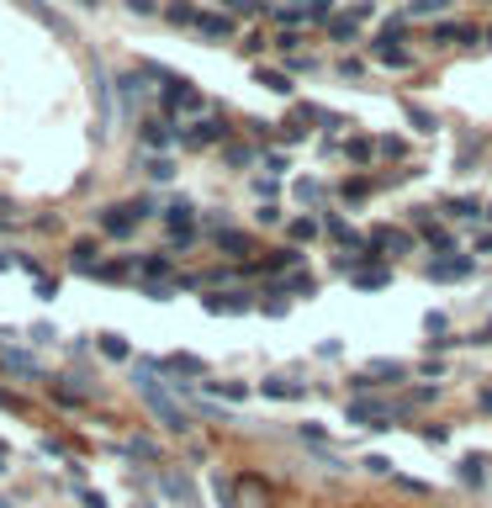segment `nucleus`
<instances>
[{"instance_id": "obj_1", "label": "nucleus", "mask_w": 492, "mask_h": 508, "mask_svg": "<svg viewBox=\"0 0 492 508\" xmlns=\"http://www.w3.org/2000/svg\"><path fill=\"white\" fill-rule=\"evenodd\" d=\"M132 387L143 392L148 413H154L164 429H175V435H185V429H191V413H185L181 402H175V397H169V392L154 381V360H138V365H132Z\"/></svg>"}, {"instance_id": "obj_2", "label": "nucleus", "mask_w": 492, "mask_h": 508, "mask_svg": "<svg viewBox=\"0 0 492 508\" xmlns=\"http://www.w3.org/2000/svg\"><path fill=\"white\" fill-rule=\"evenodd\" d=\"M164 111H202V90L191 80H164Z\"/></svg>"}, {"instance_id": "obj_3", "label": "nucleus", "mask_w": 492, "mask_h": 508, "mask_svg": "<svg viewBox=\"0 0 492 508\" xmlns=\"http://www.w3.org/2000/svg\"><path fill=\"white\" fill-rule=\"evenodd\" d=\"M0 365L11 376H27V381H43V365H37V355H27V350H0Z\"/></svg>"}, {"instance_id": "obj_4", "label": "nucleus", "mask_w": 492, "mask_h": 508, "mask_svg": "<svg viewBox=\"0 0 492 508\" xmlns=\"http://www.w3.org/2000/svg\"><path fill=\"white\" fill-rule=\"evenodd\" d=\"M217 138H228V122H217V117H202L191 127V133H185V143L191 148H202V143H217Z\"/></svg>"}, {"instance_id": "obj_5", "label": "nucleus", "mask_w": 492, "mask_h": 508, "mask_svg": "<svg viewBox=\"0 0 492 508\" xmlns=\"http://www.w3.org/2000/svg\"><path fill=\"white\" fill-rule=\"evenodd\" d=\"M132 223H138V212H132V206H106V212H101V228L117 233V239H127Z\"/></svg>"}, {"instance_id": "obj_6", "label": "nucleus", "mask_w": 492, "mask_h": 508, "mask_svg": "<svg viewBox=\"0 0 492 508\" xmlns=\"http://www.w3.org/2000/svg\"><path fill=\"white\" fill-rule=\"evenodd\" d=\"M461 276H471L466 254H456V260H429V281H461Z\"/></svg>"}, {"instance_id": "obj_7", "label": "nucleus", "mask_w": 492, "mask_h": 508, "mask_svg": "<svg viewBox=\"0 0 492 508\" xmlns=\"http://www.w3.org/2000/svg\"><path fill=\"white\" fill-rule=\"evenodd\" d=\"M202 302H206V313H244L249 297L244 291H217V297H202Z\"/></svg>"}, {"instance_id": "obj_8", "label": "nucleus", "mask_w": 492, "mask_h": 508, "mask_svg": "<svg viewBox=\"0 0 492 508\" xmlns=\"http://www.w3.org/2000/svg\"><path fill=\"white\" fill-rule=\"evenodd\" d=\"M143 143H148V148H169V143H175V127H169L164 117L143 122Z\"/></svg>"}, {"instance_id": "obj_9", "label": "nucleus", "mask_w": 492, "mask_h": 508, "mask_svg": "<svg viewBox=\"0 0 492 508\" xmlns=\"http://www.w3.org/2000/svg\"><path fill=\"white\" fill-rule=\"evenodd\" d=\"M16 6H27V11H32V16H37V22H43V27H53V32H64V16H59V11H53L48 0H16Z\"/></svg>"}, {"instance_id": "obj_10", "label": "nucleus", "mask_w": 492, "mask_h": 508, "mask_svg": "<svg viewBox=\"0 0 492 508\" xmlns=\"http://www.w3.org/2000/svg\"><path fill=\"white\" fill-rule=\"evenodd\" d=\"M260 392H265V397H286V402L291 397H307V387H297V381H286V376H270Z\"/></svg>"}, {"instance_id": "obj_11", "label": "nucleus", "mask_w": 492, "mask_h": 508, "mask_svg": "<svg viewBox=\"0 0 492 508\" xmlns=\"http://www.w3.org/2000/svg\"><path fill=\"white\" fill-rule=\"evenodd\" d=\"M164 371H175V376H206V365L196 360V355H169Z\"/></svg>"}, {"instance_id": "obj_12", "label": "nucleus", "mask_w": 492, "mask_h": 508, "mask_svg": "<svg viewBox=\"0 0 492 508\" xmlns=\"http://www.w3.org/2000/svg\"><path fill=\"white\" fill-rule=\"evenodd\" d=\"M69 265H74V270H96V244L80 239V244L69 249Z\"/></svg>"}, {"instance_id": "obj_13", "label": "nucleus", "mask_w": 492, "mask_h": 508, "mask_svg": "<svg viewBox=\"0 0 492 508\" xmlns=\"http://www.w3.org/2000/svg\"><path fill=\"white\" fill-rule=\"evenodd\" d=\"M196 32H202V37H228L233 22H228V16H212V11H206L202 22H196Z\"/></svg>"}, {"instance_id": "obj_14", "label": "nucleus", "mask_w": 492, "mask_h": 508, "mask_svg": "<svg viewBox=\"0 0 492 508\" xmlns=\"http://www.w3.org/2000/svg\"><path fill=\"white\" fill-rule=\"evenodd\" d=\"M217 249H228V254H249V233L223 228V233H217Z\"/></svg>"}, {"instance_id": "obj_15", "label": "nucleus", "mask_w": 492, "mask_h": 508, "mask_svg": "<svg viewBox=\"0 0 492 508\" xmlns=\"http://www.w3.org/2000/svg\"><path fill=\"white\" fill-rule=\"evenodd\" d=\"M101 355H106V360H127V339L122 334H101Z\"/></svg>"}, {"instance_id": "obj_16", "label": "nucleus", "mask_w": 492, "mask_h": 508, "mask_svg": "<svg viewBox=\"0 0 492 508\" xmlns=\"http://www.w3.org/2000/svg\"><path fill=\"white\" fill-rule=\"evenodd\" d=\"M122 101H127V106H132V101H138V96H143V74H122Z\"/></svg>"}, {"instance_id": "obj_17", "label": "nucleus", "mask_w": 492, "mask_h": 508, "mask_svg": "<svg viewBox=\"0 0 492 508\" xmlns=\"http://www.w3.org/2000/svg\"><path fill=\"white\" fill-rule=\"evenodd\" d=\"M169 22H181V27H196V22H202V11H196V6H169Z\"/></svg>"}, {"instance_id": "obj_18", "label": "nucleus", "mask_w": 492, "mask_h": 508, "mask_svg": "<svg viewBox=\"0 0 492 508\" xmlns=\"http://www.w3.org/2000/svg\"><path fill=\"white\" fill-rule=\"evenodd\" d=\"M260 85H270L276 96H291V80H286V74H276V69H260Z\"/></svg>"}, {"instance_id": "obj_19", "label": "nucleus", "mask_w": 492, "mask_h": 508, "mask_svg": "<svg viewBox=\"0 0 492 508\" xmlns=\"http://www.w3.org/2000/svg\"><path fill=\"white\" fill-rule=\"evenodd\" d=\"M244 508H265V487L254 477H244Z\"/></svg>"}, {"instance_id": "obj_20", "label": "nucleus", "mask_w": 492, "mask_h": 508, "mask_svg": "<svg viewBox=\"0 0 492 508\" xmlns=\"http://www.w3.org/2000/svg\"><path fill=\"white\" fill-rule=\"evenodd\" d=\"M143 169H148V181H169V175H175V164H169L164 154H159V159H148Z\"/></svg>"}, {"instance_id": "obj_21", "label": "nucleus", "mask_w": 492, "mask_h": 508, "mask_svg": "<svg viewBox=\"0 0 492 508\" xmlns=\"http://www.w3.org/2000/svg\"><path fill=\"white\" fill-rule=\"evenodd\" d=\"M386 281H392L386 270H355V286H386Z\"/></svg>"}, {"instance_id": "obj_22", "label": "nucleus", "mask_w": 492, "mask_h": 508, "mask_svg": "<svg viewBox=\"0 0 492 508\" xmlns=\"http://www.w3.org/2000/svg\"><path fill=\"white\" fill-rule=\"evenodd\" d=\"M328 32H334V37H349V43H355V16H334V22H328Z\"/></svg>"}, {"instance_id": "obj_23", "label": "nucleus", "mask_w": 492, "mask_h": 508, "mask_svg": "<svg viewBox=\"0 0 492 508\" xmlns=\"http://www.w3.org/2000/svg\"><path fill=\"white\" fill-rule=\"evenodd\" d=\"M482 466H487L482 456H466L461 460V477H466V482H482Z\"/></svg>"}, {"instance_id": "obj_24", "label": "nucleus", "mask_w": 492, "mask_h": 508, "mask_svg": "<svg viewBox=\"0 0 492 508\" xmlns=\"http://www.w3.org/2000/svg\"><path fill=\"white\" fill-rule=\"evenodd\" d=\"M138 270H143V276H164V270H169V260H164V254H148V260H143Z\"/></svg>"}, {"instance_id": "obj_25", "label": "nucleus", "mask_w": 492, "mask_h": 508, "mask_svg": "<svg viewBox=\"0 0 492 508\" xmlns=\"http://www.w3.org/2000/svg\"><path fill=\"white\" fill-rule=\"evenodd\" d=\"M206 387H212V392H223V397H244V392H249L244 381H206Z\"/></svg>"}, {"instance_id": "obj_26", "label": "nucleus", "mask_w": 492, "mask_h": 508, "mask_svg": "<svg viewBox=\"0 0 492 508\" xmlns=\"http://www.w3.org/2000/svg\"><path fill=\"white\" fill-rule=\"evenodd\" d=\"M408 117H413V127H419V133H434V117L423 106H408Z\"/></svg>"}, {"instance_id": "obj_27", "label": "nucleus", "mask_w": 492, "mask_h": 508, "mask_svg": "<svg viewBox=\"0 0 492 508\" xmlns=\"http://www.w3.org/2000/svg\"><path fill=\"white\" fill-rule=\"evenodd\" d=\"M286 27H297V22H307V6H286V11H276Z\"/></svg>"}, {"instance_id": "obj_28", "label": "nucleus", "mask_w": 492, "mask_h": 508, "mask_svg": "<svg viewBox=\"0 0 492 508\" xmlns=\"http://www.w3.org/2000/svg\"><path fill=\"white\" fill-rule=\"evenodd\" d=\"M312 233H318V223H312V218H297V223H291V239H312Z\"/></svg>"}, {"instance_id": "obj_29", "label": "nucleus", "mask_w": 492, "mask_h": 508, "mask_svg": "<svg viewBox=\"0 0 492 508\" xmlns=\"http://www.w3.org/2000/svg\"><path fill=\"white\" fill-rule=\"evenodd\" d=\"M450 212H456V218H477L482 206H477V202H466V196H461V202H450Z\"/></svg>"}, {"instance_id": "obj_30", "label": "nucleus", "mask_w": 492, "mask_h": 508, "mask_svg": "<svg viewBox=\"0 0 492 508\" xmlns=\"http://www.w3.org/2000/svg\"><path fill=\"white\" fill-rule=\"evenodd\" d=\"M297 196H302V202H318V196H323V185H318V181H302Z\"/></svg>"}, {"instance_id": "obj_31", "label": "nucleus", "mask_w": 492, "mask_h": 508, "mask_svg": "<svg viewBox=\"0 0 492 508\" xmlns=\"http://www.w3.org/2000/svg\"><path fill=\"white\" fill-rule=\"evenodd\" d=\"M328 11H334V0H307V16H312V22H318V16H328Z\"/></svg>"}, {"instance_id": "obj_32", "label": "nucleus", "mask_w": 492, "mask_h": 508, "mask_svg": "<svg viewBox=\"0 0 492 508\" xmlns=\"http://www.w3.org/2000/svg\"><path fill=\"white\" fill-rule=\"evenodd\" d=\"M286 291H307V297H312V276H291V281H286Z\"/></svg>"}, {"instance_id": "obj_33", "label": "nucleus", "mask_w": 492, "mask_h": 508, "mask_svg": "<svg viewBox=\"0 0 492 508\" xmlns=\"http://www.w3.org/2000/svg\"><path fill=\"white\" fill-rule=\"evenodd\" d=\"M80 503L85 508H106V498H101V493H80Z\"/></svg>"}, {"instance_id": "obj_34", "label": "nucleus", "mask_w": 492, "mask_h": 508, "mask_svg": "<svg viewBox=\"0 0 492 508\" xmlns=\"http://www.w3.org/2000/svg\"><path fill=\"white\" fill-rule=\"evenodd\" d=\"M127 6H132L138 16H154V0H127Z\"/></svg>"}, {"instance_id": "obj_35", "label": "nucleus", "mask_w": 492, "mask_h": 508, "mask_svg": "<svg viewBox=\"0 0 492 508\" xmlns=\"http://www.w3.org/2000/svg\"><path fill=\"white\" fill-rule=\"evenodd\" d=\"M74 6H85V11H96V6H101V0H74Z\"/></svg>"}, {"instance_id": "obj_36", "label": "nucleus", "mask_w": 492, "mask_h": 508, "mask_svg": "<svg viewBox=\"0 0 492 508\" xmlns=\"http://www.w3.org/2000/svg\"><path fill=\"white\" fill-rule=\"evenodd\" d=\"M16 265V260H11V254H0V270H11Z\"/></svg>"}, {"instance_id": "obj_37", "label": "nucleus", "mask_w": 492, "mask_h": 508, "mask_svg": "<svg viewBox=\"0 0 492 508\" xmlns=\"http://www.w3.org/2000/svg\"><path fill=\"white\" fill-rule=\"evenodd\" d=\"M0 472H6V445H0Z\"/></svg>"}, {"instance_id": "obj_38", "label": "nucleus", "mask_w": 492, "mask_h": 508, "mask_svg": "<svg viewBox=\"0 0 492 508\" xmlns=\"http://www.w3.org/2000/svg\"><path fill=\"white\" fill-rule=\"evenodd\" d=\"M0 508H11V503H6V498H0Z\"/></svg>"}, {"instance_id": "obj_39", "label": "nucleus", "mask_w": 492, "mask_h": 508, "mask_svg": "<svg viewBox=\"0 0 492 508\" xmlns=\"http://www.w3.org/2000/svg\"><path fill=\"white\" fill-rule=\"evenodd\" d=\"M487 218H492V206H487Z\"/></svg>"}, {"instance_id": "obj_40", "label": "nucleus", "mask_w": 492, "mask_h": 508, "mask_svg": "<svg viewBox=\"0 0 492 508\" xmlns=\"http://www.w3.org/2000/svg\"><path fill=\"white\" fill-rule=\"evenodd\" d=\"M143 508H148V503H143Z\"/></svg>"}]
</instances>
